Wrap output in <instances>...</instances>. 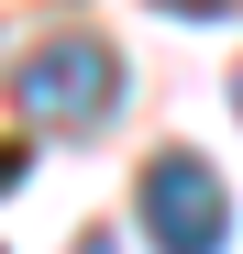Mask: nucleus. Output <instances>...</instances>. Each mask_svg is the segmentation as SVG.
Segmentation results:
<instances>
[{"label": "nucleus", "instance_id": "1", "mask_svg": "<svg viewBox=\"0 0 243 254\" xmlns=\"http://www.w3.org/2000/svg\"><path fill=\"white\" fill-rule=\"evenodd\" d=\"M11 100H22V122H45V133H77V122H100L122 100V56L89 45V33H56V45H33L11 66Z\"/></svg>", "mask_w": 243, "mask_h": 254}, {"label": "nucleus", "instance_id": "2", "mask_svg": "<svg viewBox=\"0 0 243 254\" xmlns=\"http://www.w3.org/2000/svg\"><path fill=\"white\" fill-rule=\"evenodd\" d=\"M144 243L155 254H221L232 243V188L210 177V155H155L144 166Z\"/></svg>", "mask_w": 243, "mask_h": 254}, {"label": "nucleus", "instance_id": "3", "mask_svg": "<svg viewBox=\"0 0 243 254\" xmlns=\"http://www.w3.org/2000/svg\"><path fill=\"white\" fill-rule=\"evenodd\" d=\"M155 11H188V22H232L243 0H155Z\"/></svg>", "mask_w": 243, "mask_h": 254}, {"label": "nucleus", "instance_id": "4", "mask_svg": "<svg viewBox=\"0 0 243 254\" xmlns=\"http://www.w3.org/2000/svg\"><path fill=\"white\" fill-rule=\"evenodd\" d=\"M77 254H111V243H100V232H89V243H77Z\"/></svg>", "mask_w": 243, "mask_h": 254}, {"label": "nucleus", "instance_id": "5", "mask_svg": "<svg viewBox=\"0 0 243 254\" xmlns=\"http://www.w3.org/2000/svg\"><path fill=\"white\" fill-rule=\"evenodd\" d=\"M232 111H243V66H232Z\"/></svg>", "mask_w": 243, "mask_h": 254}]
</instances>
